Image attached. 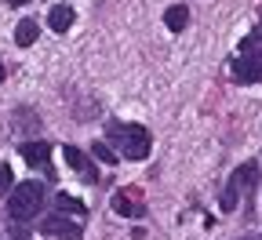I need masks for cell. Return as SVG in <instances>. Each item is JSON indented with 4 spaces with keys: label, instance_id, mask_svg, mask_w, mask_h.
Wrapping results in <instances>:
<instances>
[{
    "label": "cell",
    "instance_id": "17",
    "mask_svg": "<svg viewBox=\"0 0 262 240\" xmlns=\"http://www.w3.org/2000/svg\"><path fill=\"white\" fill-rule=\"evenodd\" d=\"M8 4H15V8H18V4H26V0H8Z\"/></svg>",
    "mask_w": 262,
    "mask_h": 240
},
{
    "label": "cell",
    "instance_id": "4",
    "mask_svg": "<svg viewBox=\"0 0 262 240\" xmlns=\"http://www.w3.org/2000/svg\"><path fill=\"white\" fill-rule=\"evenodd\" d=\"M40 233L44 236H55V240H80V226L70 222V219H62V215H48L40 222Z\"/></svg>",
    "mask_w": 262,
    "mask_h": 240
},
{
    "label": "cell",
    "instance_id": "6",
    "mask_svg": "<svg viewBox=\"0 0 262 240\" xmlns=\"http://www.w3.org/2000/svg\"><path fill=\"white\" fill-rule=\"evenodd\" d=\"M22 160H26L29 167H48L51 146H48L44 139H37V142H22Z\"/></svg>",
    "mask_w": 262,
    "mask_h": 240
},
{
    "label": "cell",
    "instance_id": "18",
    "mask_svg": "<svg viewBox=\"0 0 262 240\" xmlns=\"http://www.w3.org/2000/svg\"><path fill=\"white\" fill-rule=\"evenodd\" d=\"M0 80H4V66H0Z\"/></svg>",
    "mask_w": 262,
    "mask_h": 240
},
{
    "label": "cell",
    "instance_id": "15",
    "mask_svg": "<svg viewBox=\"0 0 262 240\" xmlns=\"http://www.w3.org/2000/svg\"><path fill=\"white\" fill-rule=\"evenodd\" d=\"M15 186V175H11V167L8 164H0V189H11Z\"/></svg>",
    "mask_w": 262,
    "mask_h": 240
},
{
    "label": "cell",
    "instance_id": "7",
    "mask_svg": "<svg viewBox=\"0 0 262 240\" xmlns=\"http://www.w3.org/2000/svg\"><path fill=\"white\" fill-rule=\"evenodd\" d=\"M48 26L55 29V33H66L73 26V8L70 4H55L51 11H48Z\"/></svg>",
    "mask_w": 262,
    "mask_h": 240
},
{
    "label": "cell",
    "instance_id": "20",
    "mask_svg": "<svg viewBox=\"0 0 262 240\" xmlns=\"http://www.w3.org/2000/svg\"><path fill=\"white\" fill-rule=\"evenodd\" d=\"M258 240H262V236H258Z\"/></svg>",
    "mask_w": 262,
    "mask_h": 240
},
{
    "label": "cell",
    "instance_id": "3",
    "mask_svg": "<svg viewBox=\"0 0 262 240\" xmlns=\"http://www.w3.org/2000/svg\"><path fill=\"white\" fill-rule=\"evenodd\" d=\"M258 70H262V55L251 51V40L241 44V58L233 62V80L237 84H255L258 80Z\"/></svg>",
    "mask_w": 262,
    "mask_h": 240
},
{
    "label": "cell",
    "instance_id": "11",
    "mask_svg": "<svg viewBox=\"0 0 262 240\" xmlns=\"http://www.w3.org/2000/svg\"><path fill=\"white\" fill-rule=\"evenodd\" d=\"M37 37H40V26L37 22H18V29H15V44L18 48H29Z\"/></svg>",
    "mask_w": 262,
    "mask_h": 240
},
{
    "label": "cell",
    "instance_id": "16",
    "mask_svg": "<svg viewBox=\"0 0 262 240\" xmlns=\"http://www.w3.org/2000/svg\"><path fill=\"white\" fill-rule=\"evenodd\" d=\"M11 236H15V240H29V226H26L22 219H15V226H11Z\"/></svg>",
    "mask_w": 262,
    "mask_h": 240
},
{
    "label": "cell",
    "instance_id": "14",
    "mask_svg": "<svg viewBox=\"0 0 262 240\" xmlns=\"http://www.w3.org/2000/svg\"><path fill=\"white\" fill-rule=\"evenodd\" d=\"M237 189H241V186L229 179V186H226V193H222V211H233V208H237Z\"/></svg>",
    "mask_w": 262,
    "mask_h": 240
},
{
    "label": "cell",
    "instance_id": "12",
    "mask_svg": "<svg viewBox=\"0 0 262 240\" xmlns=\"http://www.w3.org/2000/svg\"><path fill=\"white\" fill-rule=\"evenodd\" d=\"M113 211L117 215H142V204L131 200V193H117L113 197Z\"/></svg>",
    "mask_w": 262,
    "mask_h": 240
},
{
    "label": "cell",
    "instance_id": "19",
    "mask_svg": "<svg viewBox=\"0 0 262 240\" xmlns=\"http://www.w3.org/2000/svg\"><path fill=\"white\" fill-rule=\"evenodd\" d=\"M258 80H262V70H258Z\"/></svg>",
    "mask_w": 262,
    "mask_h": 240
},
{
    "label": "cell",
    "instance_id": "9",
    "mask_svg": "<svg viewBox=\"0 0 262 240\" xmlns=\"http://www.w3.org/2000/svg\"><path fill=\"white\" fill-rule=\"evenodd\" d=\"M55 208H58V211H66V215H80V219L88 215L84 200H77L73 193H58V197H55Z\"/></svg>",
    "mask_w": 262,
    "mask_h": 240
},
{
    "label": "cell",
    "instance_id": "10",
    "mask_svg": "<svg viewBox=\"0 0 262 240\" xmlns=\"http://www.w3.org/2000/svg\"><path fill=\"white\" fill-rule=\"evenodd\" d=\"M233 182H237L241 189H251V186L258 182V164H255V160H248V164H241V167L233 171Z\"/></svg>",
    "mask_w": 262,
    "mask_h": 240
},
{
    "label": "cell",
    "instance_id": "1",
    "mask_svg": "<svg viewBox=\"0 0 262 240\" xmlns=\"http://www.w3.org/2000/svg\"><path fill=\"white\" fill-rule=\"evenodd\" d=\"M44 208V186L40 182H22V186H15L11 189V197H8V211H11V219H33Z\"/></svg>",
    "mask_w": 262,
    "mask_h": 240
},
{
    "label": "cell",
    "instance_id": "5",
    "mask_svg": "<svg viewBox=\"0 0 262 240\" xmlns=\"http://www.w3.org/2000/svg\"><path fill=\"white\" fill-rule=\"evenodd\" d=\"M62 157H66V164H70V167L77 171V175H84L88 182H95V179H98V171L91 167V160H88V153H80L77 146H66V149H62Z\"/></svg>",
    "mask_w": 262,
    "mask_h": 240
},
{
    "label": "cell",
    "instance_id": "2",
    "mask_svg": "<svg viewBox=\"0 0 262 240\" xmlns=\"http://www.w3.org/2000/svg\"><path fill=\"white\" fill-rule=\"evenodd\" d=\"M113 135H120V146H124V157L127 160H146L149 149H153V139H149V131L146 127H135V124H127V127H113Z\"/></svg>",
    "mask_w": 262,
    "mask_h": 240
},
{
    "label": "cell",
    "instance_id": "8",
    "mask_svg": "<svg viewBox=\"0 0 262 240\" xmlns=\"http://www.w3.org/2000/svg\"><path fill=\"white\" fill-rule=\"evenodd\" d=\"M186 22H189V8H186V4H175V8L164 11V26H168L171 33H182Z\"/></svg>",
    "mask_w": 262,
    "mask_h": 240
},
{
    "label": "cell",
    "instance_id": "13",
    "mask_svg": "<svg viewBox=\"0 0 262 240\" xmlns=\"http://www.w3.org/2000/svg\"><path fill=\"white\" fill-rule=\"evenodd\" d=\"M91 157H95V160H102V164H117V153H113L106 142H95V146H91Z\"/></svg>",
    "mask_w": 262,
    "mask_h": 240
}]
</instances>
